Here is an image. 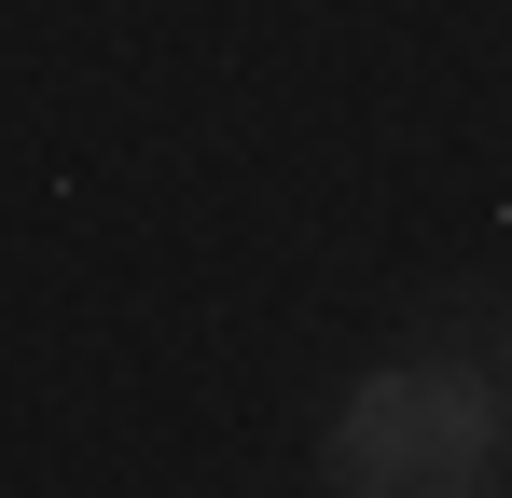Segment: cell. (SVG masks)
Returning <instances> with one entry per match:
<instances>
[{
  "label": "cell",
  "mask_w": 512,
  "mask_h": 498,
  "mask_svg": "<svg viewBox=\"0 0 512 498\" xmlns=\"http://www.w3.org/2000/svg\"><path fill=\"white\" fill-rule=\"evenodd\" d=\"M512 457V374L499 360H374L346 415L319 429V485H416V498H471Z\"/></svg>",
  "instance_id": "1"
}]
</instances>
